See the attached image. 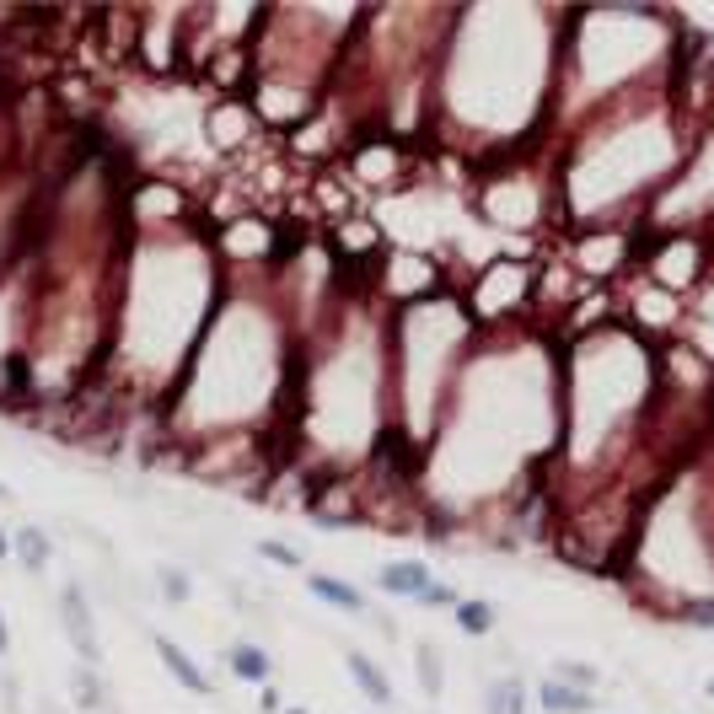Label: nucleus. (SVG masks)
Segmentation results:
<instances>
[{
  "mask_svg": "<svg viewBox=\"0 0 714 714\" xmlns=\"http://www.w3.org/2000/svg\"><path fill=\"white\" fill-rule=\"evenodd\" d=\"M259 554L269 559V564H279V570H301V564H307V554H301V548H290V543H279V537H263Z\"/></svg>",
  "mask_w": 714,
  "mask_h": 714,
  "instance_id": "obj_13",
  "label": "nucleus"
},
{
  "mask_svg": "<svg viewBox=\"0 0 714 714\" xmlns=\"http://www.w3.org/2000/svg\"><path fill=\"white\" fill-rule=\"evenodd\" d=\"M60 618H66V634L75 655H81V666H103V640H97V623H92V607H86V596H81V585H66V596H60Z\"/></svg>",
  "mask_w": 714,
  "mask_h": 714,
  "instance_id": "obj_1",
  "label": "nucleus"
},
{
  "mask_svg": "<svg viewBox=\"0 0 714 714\" xmlns=\"http://www.w3.org/2000/svg\"><path fill=\"white\" fill-rule=\"evenodd\" d=\"M377 585L397 596V602H419L430 585H436V570L425 564V559H397V564H382L377 570Z\"/></svg>",
  "mask_w": 714,
  "mask_h": 714,
  "instance_id": "obj_2",
  "label": "nucleus"
},
{
  "mask_svg": "<svg viewBox=\"0 0 714 714\" xmlns=\"http://www.w3.org/2000/svg\"><path fill=\"white\" fill-rule=\"evenodd\" d=\"M554 677H559V682H581L585 693H596V671L581 666V661H554Z\"/></svg>",
  "mask_w": 714,
  "mask_h": 714,
  "instance_id": "obj_16",
  "label": "nucleus"
},
{
  "mask_svg": "<svg viewBox=\"0 0 714 714\" xmlns=\"http://www.w3.org/2000/svg\"><path fill=\"white\" fill-rule=\"evenodd\" d=\"M414 671H419V688H425V699H441V693H447V661H441V650L430 645V640L414 650Z\"/></svg>",
  "mask_w": 714,
  "mask_h": 714,
  "instance_id": "obj_9",
  "label": "nucleus"
},
{
  "mask_svg": "<svg viewBox=\"0 0 714 714\" xmlns=\"http://www.w3.org/2000/svg\"><path fill=\"white\" fill-rule=\"evenodd\" d=\"M156 581H162V596H172V607H183V602H189V591H194L189 575H183V570H172V564H162V570H156Z\"/></svg>",
  "mask_w": 714,
  "mask_h": 714,
  "instance_id": "obj_14",
  "label": "nucleus"
},
{
  "mask_svg": "<svg viewBox=\"0 0 714 714\" xmlns=\"http://www.w3.org/2000/svg\"><path fill=\"white\" fill-rule=\"evenodd\" d=\"M5 559H16V548H11V537L0 532V564H5Z\"/></svg>",
  "mask_w": 714,
  "mask_h": 714,
  "instance_id": "obj_17",
  "label": "nucleus"
},
{
  "mask_svg": "<svg viewBox=\"0 0 714 714\" xmlns=\"http://www.w3.org/2000/svg\"><path fill=\"white\" fill-rule=\"evenodd\" d=\"M11 548H16V564H22L27 575H38V570H44V564L55 559V548H49V537H44L38 526H16Z\"/></svg>",
  "mask_w": 714,
  "mask_h": 714,
  "instance_id": "obj_8",
  "label": "nucleus"
},
{
  "mask_svg": "<svg viewBox=\"0 0 714 714\" xmlns=\"http://www.w3.org/2000/svg\"><path fill=\"white\" fill-rule=\"evenodd\" d=\"M307 585H312V596H323L328 607H338L349 618H371V602L360 596V585L338 581V575H307Z\"/></svg>",
  "mask_w": 714,
  "mask_h": 714,
  "instance_id": "obj_5",
  "label": "nucleus"
},
{
  "mask_svg": "<svg viewBox=\"0 0 714 714\" xmlns=\"http://www.w3.org/2000/svg\"><path fill=\"white\" fill-rule=\"evenodd\" d=\"M710 699H714V677H710Z\"/></svg>",
  "mask_w": 714,
  "mask_h": 714,
  "instance_id": "obj_20",
  "label": "nucleus"
},
{
  "mask_svg": "<svg viewBox=\"0 0 714 714\" xmlns=\"http://www.w3.org/2000/svg\"><path fill=\"white\" fill-rule=\"evenodd\" d=\"M285 714H307V710H285Z\"/></svg>",
  "mask_w": 714,
  "mask_h": 714,
  "instance_id": "obj_19",
  "label": "nucleus"
},
{
  "mask_svg": "<svg viewBox=\"0 0 714 714\" xmlns=\"http://www.w3.org/2000/svg\"><path fill=\"white\" fill-rule=\"evenodd\" d=\"M344 666H349V677H355V688L371 699V704H382L388 710L392 704V682H388V671L366 655V650H344Z\"/></svg>",
  "mask_w": 714,
  "mask_h": 714,
  "instance_id": "obj_4",
  "label": "nucleus"
},
{
  "mask_svg": "<svg viewBox=\"0 0 714 714\" xmlns=\"http://www.w3.org/2000/svg\"><path fill=\"white\" fill-rule=\"evenodd\" d=\"M452 618H456V629H462V634H473V640H489V634H495V623H500V612H495L489 602H467V596L456 602Z\"/></svg>",
  "mask_w": 714,
  "mask_h": 714,
  "instance_id": "obj_10",
  "label": "nucleus"
},
{
  "mask_svg": "<svg viewBox=\"0 0 714 714\" xmlns=\"http://www.w3.org/2000/svg\"><path fill=\"white\" fill-rule=\"evenodd\" d=\"M0 500H5V489H0Z\"/></svg>",
  "mask_w": 714,
  "mask_h": 714,
  "instance_id": "obj_21",
  "label": "nucleus"
},
{
  "mask_svg": "<svg viewBox=\"0 0 714 714\" xmlns=\"http://www.w3.org/2000/svg\"><path fill=\"white\" fill-rule=\"evenodd\" d=\"M226 661H231V671H237L242 682H253V688H263V682L274 677V661H269V650H263V645H248V640H242V645H231V655H226Z\"/></svg>",
  "mask_w": 714,
  "mask_h": 714,
  "instance_id": "obj_7",
  "label": "nucleus"
},
{
  "mask_svg": "<svg viewBox=\"0 0 714 714\" xmlns=\"http://www.w3.org/2000/svg\"><path fill=\"white\" fill-rule=\"evenodd\" d=\"M11 650V629H5V618H0V655Z\"/></svg>",
  "mask_w": 714,
  "mask_h": 714,
  "instance_id": "obj_18",
  "label": "nucleus"
},
{
  "mask_svg": "<svg viewBox=\"0 0 714 714\" xmlns=\"http://www.w3.org/2000/svg\"><path fill=\"white\" fill-rule=\"evenodd\" d=\"M484 710L489 714H526V682H516V677H495L489 693H484Z\"/></svg>",
  "mask_w": 714,
  "mask_h": 714,
  "instance_id": "obj_11",
  "label": "nucleus"
},
{
  "mask_svg": "<svg viewBox=\"0 0 714 714\" xmlns=\"http://www.w3.org/2000/svg\"><path fill=\"white\" fill-rule=\"evenodd\" d=\"M537 704L548 714H596V693H585V688H570V682H559V677H548L543 688H537Z\"/></svg>",
  "mask_w": 714,
  "mask_h": 714,
  "instance_id": "obj_6",
  "label": "nucleus"
},
{
  "mask_svg": "<svg viewBox=\"0 0 714 714\" xmlns=\"http://www.w3.org/2000/svg\"><path fill=\"white\" fill-rule=\"evenodd\" d=\"M456 602H462V596H456V585H447V581H436L419 596V607H430V612H456Z\"/></svg>",
  "mask_w": 714,
  "mask_h": 714,
  "instance_id": "obj_15",
  "label": "nucleus"
},
{
  "mask_svg": "<svg viewBox=\"0 0 714 714\" xmlns=\"http://www.w3.org/2000/svg\"><path fill=\"white\" fill-rule=\"evenodd\" d=\"M70 688H75V704H81V710H108V693H103V682H97L92 666H75V671H70Z\"/></svg>",
  "mask_w": 714,
  "mask_h": 714,
  "instance_id": "obj_12",
  "label": "nucleus"
},
{
  "mask_svg": "<svg viewBox=\"0 0 714 714\" xmlns=\"http://www.w3.org/2000/svg\"><path fill=\"white\" fill-rule=\"evenodd\" d=\"M156 661H162V666H167V671L178 677V688H183V693H194V699H204V693H210V677L199 671V666H194V655H189V650L178 645V640L156 634Z\"/></svg>",
  "mask_w": 714,
  "mask_h": 714,
  "instance_id": "obj_3",
  "label": "nucleus"
}]
</instances>
